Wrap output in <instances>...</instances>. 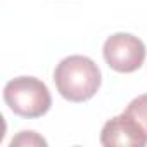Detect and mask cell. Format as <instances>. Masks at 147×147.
<instances>
[{
	"mask_svg": "<svg viewBox=\"0 0 147 147\" xmlns=\"http://www.w3.org/2000/svg\"><path fill=\"white\" fill-rule=\"evenodd\" d=\"M100 144L106 147H114V145L144 147L147 144V137L130 116L121 113L119 116L111 118L102 126Z\"/></svg>",
	"mask_w": 147,
	"mask_h": 147,
	"instance_id": "obj_4",
	"label": "cell"
},
{
	"mask_svg": "<svg viewBox=\"0 0 147 147\" xmlns=\"http://www.w3.org/2000/svg\"><path fill=\"white\" fill-rule=\"evenodd\" d=\"M104 59L118 73H133L145 61L144 42L130 33H114L104 42Z\"/></svg>",
	"mask_w": 147,
	"mask_h": 147,
	"instance_id": "obj_3",
	"label": "cell"
},
{
	"mask_svg": "<svg viewBox=\"0 0 147 147\" xmlns=\"http://www.w3.org/2000/svg\"><path fill=\"white\" fill-rule=\"evenodd\" d=\"M126 116H130L138 126H140V130L145 133V137H147V94H144V95H138V97H135L130 104H128V107L123 111Z\"/></svg>",
	"mask_w": 147,
	"mask_h": 147,
	"instance_id": "obj_5",
	"label": "cell"
},
{
	"mask_svg": "<svg viewBox=\"0 0 147 147\" xmlns=\"http://www.w3.org/2000/svg\"><path fill=\"white\" fill-rule=\"evenodd\" d=\"M4 100L21 118H40L52 106L47 85L33 76H18L7 82L4 87Z\"/></svg>",
	"mask_w": 147,
	"mask_h": 147,
	"instance_id": "obj_2",
	"label": "cell"
},
{
	"mask_svg": "<svg viewBox=\"0 0 147 147\" xmlns=\"http://www.w3.org/2000/svg\"><path fill=\"white\" fill-rule=\"evenodd\" d=\"M102 82L99 66L85 55H69L54 71L57 92L69 102H85L92 99Z\"/></svg>",
	"mask_w": 147,
	"mask_h": 147,
	"instance_id": "obj_1",
	"label": "cell"
},
{
	"mask_svg": "<svg viewBox=\"0 0 147 147\" xmlns=\"http://www.w3.org/2000/svg\"><path fill=\"white\" fill-rule=\"evenodd\" d=\"M11 145H47V142L38 137L35 131H19V135L16 138H12Z\"/></svg>",
	"mask_w": 147,
	"mask_h": 147,
	"instance_id": "obj_6",
	"label": "cell"
}]
</instances>
